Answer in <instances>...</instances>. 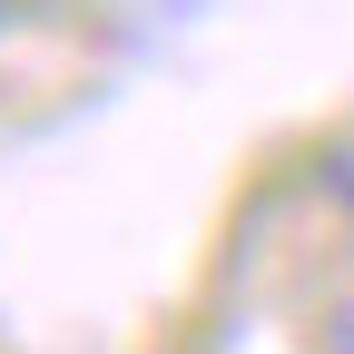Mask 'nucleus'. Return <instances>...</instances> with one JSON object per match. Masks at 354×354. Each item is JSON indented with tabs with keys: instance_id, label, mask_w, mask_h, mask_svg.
<instances>
[{
	"instance_id": "nucleus-1",
	"label": "nucleus",
	"mask_w": 354,
	"mask_h": 354,
	"mask_svg": "<svg viewBox=\"0 0 354 354\" xmlns=\"http://www.w3.org/2000/svg\"><path fill=\"white\" fill-rule=\"evenodd\" d=\"M325 197H335V207L354 216V128H344L335 148H325Z\"/></svg>"
}]
</instances>
